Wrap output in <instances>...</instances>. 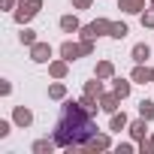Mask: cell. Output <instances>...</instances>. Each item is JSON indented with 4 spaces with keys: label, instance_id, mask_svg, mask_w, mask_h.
I'll return each mask as SVG.
<instances>
[{
    "label": "cell",
    "instance_id": "4316f807",
    "mask_svg": "<svg viewBox=\"0 0 154 154\" xmlns=\"http://www.w3.org/2000/svg\"><path fill=\"white\" fill-rule=\"evenodd\" d=\"M3 6H6V9H12V6H15V0H3Z\"/></svg>",
    "mask_w": 154,
    "mask_h": 154
},
{
    "label": "cell",
    "instance_id": "7402d4cb",
    "mask_svg": "<svg viewBox=\"0 0 154 154\" xmlns=\"http://www.w3.org/2000/svg\"><path fill=\"white\" fill-rule=\"evenodd\" d=\"M54 145H57V142H48V139H39V142L33 145V151H36V154H42V151H51Z\"/></svg>",
    "mask_w": 154,
    "mask_h": 154
},
{
    "label": "cell",
    "instance_id": "ac0fdd59",
    "mask_svg": "<svg viewBox=\"0 0 154 154\" xmlns=\"http://www.w3.org/2000/svg\"><path fill=\"white\" fill-rule=\"evenodd\" d=\"M18 39H21L24 45H33V42H36V30H30V27H24V30L18 33Z\"/></svg>",
    "mask_w": 154,
    "mask_h": 154
},
{
    "label": "cell",
    "instance_id": "9a60e30c",
    "mask_svg": "<svg viewBox=\"0 0 154 154\" xmlns=\"http://www.w3.org/2000/svg\"><path fill=\"white\" fill-rule=\"evenodd\" d=\"M60 27H63L66 33H72V30H79V18H75V15H63V18H60Z\"/></svg>",
    "mask_w": 154,
    "mask_h": 154
},
{
    "label": "cell",
    "instance_id": "5b68a950",
    "mask_svg": "<svg viewBox=\"0 0 154 154\" xmlns=\"http://www.w3.org/2000/svg\"><path fill=\"white\" fill-rule=\"evenodd\" d=\"M118 100H121V97H118V94L112 91V94L100 97V109H103V112H118Z\"/></svg>",
    "mask_w": 154,
    "mask_h": 154
},
{
    "label": "cell",
    "instance_id": "4fadbf2b",
    "mask_svg": "<svg viewBox=\"0 0 154 154\" xmlns=\"http://www.w3.org/2000/svg\"><path fill=\"white\" fill-rule=\"evenodd\" d=\"M112 91L124 100V97H130V82H124V79H115V85H112Z\"/></svg>",
    "mask_w": 154,
    "mask_h": 154
},
{
    "label": "cell",
    "instance_id": "f1b7e54d",
    "mask_svg": "<svg viewBox=\"0 0 154 154\" xmlns=\"http://www.w3.org/2000/svg\"><path fill=\"white\" fill-rule=\"evenodd\" d=\"M151 6H154V0H151Z\"/></svg>",
    "mask_w": 154,
    "mask_h": 154
},
{
    "label": "cell",
    "instance_id": "d6986e66",
    "mask_svg": "<svg viewBox=\"0 0 154 154\" xmlns=\"http://www.w3.org/2000/svg\"><path fill=\"white\" fill-rule=\"evenodd\" d=\"M124 127H127V115H124V112H121V115L112 112V130H124Z\"/></svg>",
    "mask_w": 154,
    "mask_h": 154
},
{
    "label": "cell",
    "instance_id": "cb8c5ba5",
    "mask_svg": "<svg viewBox=\"0 0 154 154\" xmlns=\"http://www.w3.org/2000/svg\"><path fill=\"white\" fill-rule=\"evenodd\" d=\"M142 27H154V9L142 15Z\"/></svg>",
    "mask_w": 154,
    "mask_h": 154
},
{
    "label": "cell",
    "instance_id": "f546056e",
    "mask_svg": "<svg viewBox=\"0 0 154 154\" xmlns=\"http://www.w3.org/2000/svg\"><path fill=\"white\" fill-rule=\"evenodd\" d=\"M151 148H154V142H151Z\"/></svg>",
    "mask_w": 154,
    "mask_h": 154
},
{
    "label": "cell",
    "instance_id": "7c38bea8",
    "mask_svg": "<svg viewBox=\"0 0 154 154\" xmlns=\"http://www.w3.org/2000/svg\"><path fill=\"white\" fill-rule=\"evenodd\" d=\"M130 30H127V24L124 21H112V30H109V36H115V39H124Z\"/></svg>",
    "mask_w": 154,
    "mask_h": 154
},
{
    "label": "cell",
    "instance_id": "277c9868",
    "mask_svg": "<svg viewBox=\"0 0 154 154\" xmlns=\"http://www.w3.org/2000/svg\"><path fill=\"white\" fill-rule=\"evenodd\" d=\"M48 57H51V45H48V42H33V45H30V60L45 63Z\"/></svg>",
    "mask_w": 154,
    "mask_h": 154
},
{
    "label": "cell",
    "instance_id": "5bb4252c",
    "mask_svg": "<svg viewBox=\"0 0 154 154\" xmlns=\"http://www.w3.org/2000/svg\"><path fill=\"white\" fill-rule=\"evenodd\" d=\"M133 82H139V85L151 82V69H145V66H136V69H133Z\"/></svg>",
    "mask_w": 154,
    "mask_h": 154
},
{
    "label": "cell",
    "instance_id": "83f0119b",
    "mask_svg": "<svg viewBox=\"0 0 154 154\" xmlns=\"http://www.w3.org/2000/svg\"><path fill=\"white\" fill-rule=\"evenodd\" d=\"M151 82H154V69H151Z\"/></svg>",
    "mask_w": 154,
    "mask_h": 154
},
{
    "label": "cell",
    "instance_id": "8fae6325",
    "mask_svg": "<svg viewBox=\"0 0 154 154\" xmlns=\"http://www.w3.org/2000/svg\"><path fill=\"white\" fill-rule=\"evenodd\" d=\"M148 54H151V48H148L145 42H139V45H133V60H136V63H142V60H148Z\"/></svg>",
    "mask_w": 154,
    "mask_h": 154
},
{
    "label": "cell",
    "instance_id": "d4e9b609",
    "mask_svg": "<svg viewBox=\"0 0 154 154\" xmlns=\"http://www.w3.org/2000/svg\"><path fill=\"white\" fill-rule=\"evenodd\" d=\"M91 3H94V0H72V6H75V9H88Z\"/></svg>",
    "mask_w": 154,
    "mask_h": 154
},
{
    "label": "cell",
    "instance_id": "e0dca14e",
    "mask_svg": "<svg viewBox=\"0 0 154 154\" xmlns=\"http://www.w3.org/2000/svg\"><path fill=\"white\" fill-rule=\"evenodd\" d=\"M139 115H142L145 121H151V118H154V103H151V100H142V103H139Z\"/></svg>",
    "mask_w": 154,
    "mask_h": 154
},
{
    "label": "cell",
    "instance_id": "603a6c76",
    "mask_svg": "<svg viewBox=\"0 0 154 154\" xmlns=\"http://www.w3.org/2000/svg\"><path fill=\"white\" fill-rule=\"evenodd\" d=\"M18 6H24V9H30V12H39V6H42V0H21Z\"/></svg>",
    "mask_w": 154,
    "mask_h": 154
},
{
    "label": "cell",
    "instance_id": "6da1fadb",
    "mask_svg": "<svg viewBox=\"0 0 154 154\" xmlns=\"http://www.w3.org/2000/svg\"><path fill=\"white\" fill-rule=\"evenodd\" d=\"M91 115H94V112L85 109L82 103L66 100V103H63V115H60V121H57V136H54V142L63 145V148L85 145V142L91 139V130H94Z\"/></svg>",
    "mask_w": 154,
    "mask_h": 154
},
{
    "label": "cell",
    "instance_id": "7a4b0ae2",
    "mask_svg": "<svg viewBox=\"0 0 154 154\" xmlns=\"http://www.w3.org/2000/svg\"><path fill=\"white\" fill-rule=\"evenodd\" d=\"M91 51H94V39H82V42H63V45H60V57H66V60H75V57L91 54Z\"/></svg>",
    "mask_w": 154,
    "mask_h": 154
},
{
    "label": "cell",
    "instance_id": "ffe728a7",
    "mask_svg": "<svg viewBox=\"0 0 154 154\" xmlns=\"http://www.w3.org/2000/svg\"><path fill=\"white\" fill-rule=\"evenodd\" d=\"M85 94H91V97H100V94H103V85H100V79H97V82H88V85H85Z\"/></svg>",
    "mask_w": 154,
    "mask_h": 154
},
{
    "label": "cell",
    "instance_id": "3957f363",
    "mask_svg": "<svg viewBox=\"0 0 154 154\" xmlns=\"http://www.w3.org/2000/svg\"><path fill=\"white\" fill-rule=\"evenodd\" d=\"M109 30H112V21L109 18H97L88 27H82V39H97L100 33H109Z\"/></svg>",
    "mask_w": 154,
    "mask_h": 154
},
{
    "label": "cell",
    "instance_id": "9c48e42d",
    "mask_svg": "<svg viewBox=\"0 0 154 154\" xmlns=\"http://www.w3.org/2000/svg\"><path fill=\"white\" fill-rule=\"evenodd\" d=\"M30 121H33V115H30V109H24V106H18V109H15V124H18V127H27Z\"/></svg>",
    "mask_w": 154,
    "mask_h": 154
},
{
    "label": "cell",
    "instance_id": "484cf974",
    "mask_svg": "<svg viewBox=\"0 0 154 154\" xmlns=\"http://www.w3.org/2000/svg\"><path fill=\"white\" fill-rule=\"evenodd\" d=\"M0 136H9V121H0Z\"/></svg>",
    "mask_w": 154,
    "mask_h": 154
},
{
    "label": "cell",
    "instance_id": "2e32d148",
    "mask_svg": "<svg viewBox=\"0 0 154 154\" xmlns=\"http://www.w3.org/2000/svg\"><path fill=\"white\" fill-rule=\"evenodd\" d=\"M85 148H97V151H100V148H109V139H106V136H91V139L85 142Z\"/></svg>",
    "mask_w": 154,
    "mask_h": 154
},
{
    "label": "cell",
    "instance_id": "30bf717a",
    "mask_svg": "<svg viewBox=\"0 0 154 154\" xmlns=\"http://www.w3.org/2000/svg\"><path fill=\"white\" fill-rule=\"evenodd\" d=\"M145 130H148V121H145V118H139V121H133V124H130L133 139H145Z\"/></svg>",
    "mask_w": 154,
    "mask_h": 154
},
{
    "label": "cell",
    "instance_id": "8992f818",
    "mask_svg": "<svg viewBox=\"0 0 154 154\" xmlns=\"http://www.w3.org/2000/svg\"><path fill=\"white\" fill-rule=\"evenodd\" d=\"M118 6L133 15V12H142V9H145V0H118Z\"/></svg>",
    "mask_w": 154,
    "mask_h": 154
},
{
    "label": "cell",
    "instance_id": "44dd1931",
    "mask_svg": "<svg viewBox=\"0 0 154 154\" xmlns=\"http://www.w3.org/2000/svg\"><path fill=\"white\" fill-rule=\"evenodd\" d=\"M48 97H54V100H63V97H66V88H63V85H51V88H48Z\"/></svg>",
    "mask_w": 154,
    "mask_h": 154
},
{
    "label": "cell",
    "instance_id": "52a82bcc",
    "mask_svg": "<svg viewBox=\"0 0 154 154\" xmlns=\"http://www.w3.org/2000/svg\"><path fill=\"white\" fill-rule=\"evenodd\" d=\"M66 63H69L66 57H63V60H51V63H48V72L54 75V79H63V75H66Z\"/></svg>",
    "mask_w": 154,
    "mask_h": 154
},
{
    "label": "cell",
    "instance_id": "ba28073f",
    "mask_svg": "<svg viewBox=\"0 0 154 154\" xmlns=\"http://www.w3.org/2000/svg\"><path fill=\"white\" fill-rule=\"evenodd\" d=\"M112 75H115L112 60H100V63H97V79H112Z\"/></svg>",
    "mask_w": 154,
    "mask_h": 154
}]
</instances>
